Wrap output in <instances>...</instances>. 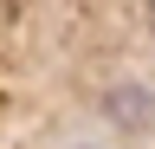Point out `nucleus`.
Returning a JSON list of instances; mask_svg holds the SVG:
<instances>
[{"label":"nucleus","mask_w":155,"mask_h":149,"mask_svg":"<svg viewBox=\"0 0 155 149\" xmlns=\"http://www.w3.org/2000/svg\"><path fill=\"white\" fill-rule=\"evenodd\" d=\"M104 110H110L123 130H142V123H155V97H149L142 84H116L110 97H104Z\"/></svg>","instance_id":"f257e3e1"}]
</instances>
